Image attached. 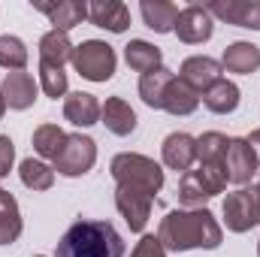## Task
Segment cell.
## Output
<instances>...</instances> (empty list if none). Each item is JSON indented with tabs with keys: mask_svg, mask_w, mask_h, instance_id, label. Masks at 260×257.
<instances>
[{
	"mask_svg": "<svg viewBox=\"0 0 260 257\" xmlns=\"http://www.w3.org/2000/svg\"><path fill=\"white\" fill-rule=\"evenodd\" d=\"M224 67L233 70V73H251V70H257L260 67L257 46H251V43H236V46H230L227 55H224Z\"/></svg>",
	"mask_w": 260,
	"mask_h": 257,
	"instance_id": "obj_23",
	"label": "cell"
},
{
	"mask_svg": "<svg viewBox=\"0 0 260 257\" xmlns=\"http://www.w3.org/2000/svg\"><path fill=\"white\" fill-rule=\"evenodd\" d=\"M173 30H176L185 43H203V40H209V37H212L209 9H203V6H188V9H182Z\"/></svg>",
	"mask_w": 260,
	"mask_h": 257,
	"instance_id": "obj_9",
	"label": "cell"
},
{
	"mask_svg": "<svg viewBox=\"0 0 260 257\" xmlns=\"http://www.w3.org/2000/svg\"><path fill=\"white\" fill-rule=\"evenodd\" d=\"M142 15H145V24H148L151 30L167 34V30H173V27H176L179 6H173V3H151V0H145V3H142Z\"/></svg>",
	"mask_w": 260,
	"mask_h": 257,
	"instance_id": "obj_22",
	"label": "cell"
},
{
	"mask_svg": "<svg viewBox=\"0 0 260 257\" xmlns=\"http://www.w3.org/2000/svg\"><path fill=\"white\" fill-rule=\"evenodd\" d=\"M52 179H55V173H52L49 167H43L40 160H24V164H21V182H24L27 188L46 191V188L52 185Z\"/></svg>",
	"mask_w": 260,
	"mask_h": 257,
	"instance_id": "obj_29",
	"label": "cell"
},
{
	"mask_svg": "<svg viewBox=\"0 0 260 257\" xmlns=\"http://www.w3.org/2000/svg\"><path fill=\"white\" fill-rule=\"evenodd\" d=\"M218 76H221V64L212 61V58H191L182 67V82L191 91H203V88L209 91L218 82Z\"/></svg>",
	"mask_w": 260,
	"mask_h": 257,
	"instance_id": "obj_10",
	"label": "cell"
},
{
	"mask_svg": "<svg viewBox=\"0 0 260 257\" xmlns=\"http://www.w3.org/2000/svg\"><path fill=\"white\" fill-rule=\"evenodd\" d=\"M248 145H251V151H257V154H260V130H257V133H251Z\"/></svg>",
	"mask_w": 260,
	"mask_h": 257,
	"instance_id": "obj_34",
	"label": "cell"
},
{
	"mask_svg": "<svg viewBox=\"0 0 260 257\" xmlns=\"http://www.w3.org/2000/svg\"><path fill=\"white\" fill-rule=\"evenodd\" d=\"M67 118L73 121V124H82V127H88V124H94L97 121V115H100V103L91 97V94H70L67 97V106H64Z\"/></svg>",
	"mask_w": 260,
	"mask_h": 257,
	"instance_id": "obj_17",
	"label": "cell"
},
{
	"mask_svg": "<svg viewBox=\"0 0 260 257\" xmlns=\"http://www.w3.org/2000/svg\"><path fill=\"white\" fill-rule=\"evenodd\" d=\"M209 12H215L239 27L260 30V3H215V6H209Z\"/></svg>",
	"mask_w": 260,
	"mask_h": 257,
	"instance_id": "obj_13",
	"label": "cell"
},
{
	"mask_svg": "<svg viewBox=\"0 0 260 257\" xmlns=\"http://www.w3.org/2000/svg\"><path fill=\"white\" fill-rule=\"evenodd\" d=\"M88 15H91V21H94L97 27H109L112 34H121V30L130 24L127 6H124V3H112V0L88 6Z\"/></svg>",
	"mask_w": 260,
	"mask_h": 257,
	"instance_id": "obj_11",
	"label": "cell"
},
{
	"mask_svg": "<svg viewBox=\"0 0 260 257\" xmlns=\"http://www.w3.org/2000/svg\"><path fill=\"white\" fill-rule=\"evenodd\" d=\"M21 233V221H18V206L6 191H0V245L12 242Z\"/></svg>",
	"mask_w": 260,
	"mask_h": 257,
	"instance_id": "obj_25",
	"label": "cell"
},
{
	"mask_svg": "<svg viewBox=\"0 0 260 257\" xmlns=\"http://www.w3.org/2000/svg\"><path fill=\"white\" fill-rule=\"evenodd\" d=\"M148 203H151V197H145V194L130 191V188H118V209L124 212V218H127V224L133 230H142L145 227Z\"/></svg>",
	"mask_w": 260,
	"mask_h": 257,
	"instance_id": "obj_14",
	"label": "cell"
},
{
	"mask_svg": "<svg viewBox=\"0 0 260 257\" xmlns=\"http://www.w3.org/2000/svg\"><path fill=\"white\" fill-rule=\"evenodd\" d=\"M203 103H206L212 112H233L236 103H239V88H236L233 82H227V79H218V82L206 91Z\"/></svg>",
	"mask_w": 260,
	"mask_h": 257,
	"instance_id": "obj_20",
	"label": "cell"
},
{
	"mask_svg": "<svg viewBox=\"0 0 260 257\" xmlns=\"http://www.w3.org/2000/svg\"><path fill=\"white\" fill-rule=\"evenodd\" d=\"M40 79H43V91H46L49 97H61V94L67 91V76H64V67L43 64V73H40Z\"/></svg>",
	"mask_w": 260,
	"mask_h": 257,
	"instance_id": "obj_31",
	"label": "cell"
},
{
	"mask_svg": "<svg viewBox=\"0 0 260 257\" xmlns=\"http://www.w3.org/2000/svg\"><path fill=\"white\" fill-rule=\"evenodd\" d=\"M9 164H12V139L0 136V176L9 173Z\"/></svg>",
	"mask_w": 260,
	"mask_h": 257,
	"instance_id": "obj_33",
	"label": "cell"
},
{
	"mask_svg": "<svg viewBox=\"0 0 260 257\" xmlns=\"http://www.w3.org/2000/svg\"><path fill=\"white\" fill-rule=\"evenodd\" d=\"M112 173L121 182V188L139 191L145 197H154V191H160V185H164L160 167L148 157H139V154H118L112 160Z\"/></svg>",
	"mask_w": 260,
	"mask_h": 257,
	"instance_id": "obj_3",
	"label": "cell"
},
{
	"mask_svg": "<svg viewBox=\"0 0 260 257\" xmlns=\"http://www.w3.org/2000/svg\"><path fill=\"white\" fill-rule=\"evenodd\" d=\"M40 58L43 64H52V67H64L67 58H73V46L67 40L64 30H49L40 43Z\"/></svg>",
	"mask_w": 260,
	"mask_h": 257,
	"instance_id": "obj_18",
	"label": "cell"
},
{
	"mask_svg": "<svg viewBox=\"0 0 260 257\" xmlns=\"http://www.w3.org/2000/svg\"><path fill=\"white\" fill-rule=\"evenodd\" d=\"M94 164V142L88 136H67L61 151L55 154V167L64 176H82Z\"/></svg>",
	"mask_w": 260,
	"mask_h": 257,
	"instance_id": "obj_6",
	"label": "cell"
},
{
	"mask_svg": "<svg viewBox=\"0 0 260 257\" xmlns=\"http://www.w3.org/2000/svg\"><path fill=\"white\" fill-rule=\"evenodd\" d=\"M70 61L76 64V70L85 79H91V82H106L115 73V52H112V46H106L100 40H88L79 49H73V58Z\"/></svg>",
	"mask_w": 260,
	"mask_h": 257,
	"instance_id": "obj_4",
	"label": "cell"
},
{
	"mask_svg": "<svg viewBox=\"0 0 260 257\" xmlns=\"http://www.w3.org/2000/svg\"><path fill=\"white\" fill-rule=\"evenodd\" d=\"M227 142L221 133H206L200 142H197V157L206 164V167H224V154H227Z\"/></svg>",
	"mask_w": 260,
	"mask_h": 257,
	"instance_id": "obj_27",
	"label": "cell"
},
{
	"mask_svg": "<svg viewBox=\"0 0 260 257\" xmlns=\"http://www.w3.org/2000/svg\"><path fill=\"white\" fill-rule=\"evenodd\" d=\"M170 251H188V248H215L221 242V230L212 221V215L203 212H170L160 224L157 236Z\"/></svg>",
	"mask_w": 260,
	"mask_h": 257,
	"instance_id": "obj_2",
	"label": "cell"
},
{
	"mask_svg": "<svg viewBox=\"0 0 260 257\" xmlns=\"http://www.w3.org/2000/svg\"><path fill=\"white\" fill-rule=\"evenodd\" d=\"M224 215H227V227L230 230H248L260 221V194L254 191H239L230 194L224 203Z\"/></svg>",
	"mask_w": 260,
	"mask_h": 257,
	"instance_id": "obj_7",
	"label": "cell"
},
{
	"mask_svg": "<svg viewBox=\"0 0 260 257\" xmlns=\"http://www.w3.org/2000/svg\"><path fill=\"white\" fill-rule=\"evenodd\" d=\"M227 182L224 167H203L197 173H188L182 182V203L185 206H200L203 200H209L212 194H218Z\"/></svg>",
	"mask_w": 260,
	"mask_h": 257,
	"instance_id": "obj_5",
	"label": "cell"
},
{
	"mask_svg": "<svg viewBox=\"0 0 260 257\" xmlns=\"http://www.w3.org/2000/svg\"><path fill=\"white\" fill-rule=\"evenodd\" d=\"M133 257H164V248H160V239H154V236H145L139 245H136V251Z\"/></svg>",
	"mask_w": 260,
	"mask_h": 257,
	"instance_id": "obj_32",
	"label": "cell"
},
{
	"mask_svg": "<svg viewBox=\"0 0 260 257\" xmlns=\"http://www.w3.org/2000/svg\"><path fill=\"white\" fill-rule=\"evenodd\" d=\"M197 157V142L185 133H173L167 142H164V160L173 167V170H188Z\"/></svg>",
	"mask_w": 260,
	"mask_h": 257,
	"instance_id": "obj_12",
	"label": "cell"
},
{
	"mask_svg": "<svg viewBox=\"0 0 260 257\" xmlns=\"http://www.w3.org/2000/svg\"><path fill=\"white\" fill-rule=\"evenodd\" d=\"M3 94H6V103L15 106V109H24L34 103V94H37V85L27 73H9L6 76V85H3Z\"/></svg>",
	"mask_w": 260,
	"mask_h": 257,
	"instance_id": "obj_15",
	"label": "cell"
},
{
	"mask_svg": "<svg viewBox=\"0 0 260 257\" xmlns=\"http://www.w3.org/2000/svg\"><path fill=\"white\" fill-rule=\"evenodd\" d=\"M27 64V49L21 40L15 37H0V67H12V70H21Z\"/></svg>",
	"mask_w": 260,
	"mask_h": 257,
	"instance_id": "obj_28",
	"label": "cell"
},
{
	"mask_svg": "<svg viewBox=\"0 0 260 257\" xmlns=\"http://www.w3.org/2000/svg\"><path fill=\"white\" fill-rule=\"evenodd\" d=\"M257 157L248 145V139H230L227 142V154H224V173L230 182H248L254 176Z\"/></svg>",
	"mask_w": 260,
	"mask_h": 257,
	"instance_id": "obj_8",
	"label": "cell"
},
{
	"mask_svg": "<svg viewBox=\"0 0 260 257\" xmlns=\"http://www.w3.org/2000/svg\"><path fill=\"white\" fill-rule=\"evenodd\" d=\"M103 121H106V127L112 130V133H118V136H127L130 130L136 127L133 109H130L124 100H118V97L103 106Z\"/></svg>",
	"mask_w": 260,
	"mask_h": 257,
	"instance_id": "obj_21",
	"label": "cell"
},
{
	"mask_svg": "<svg viewBox=\"0 0 260 257\" xmlns=\"http://www.w3.org/2000/svg\"><path fill=\"white\" fill-rule=\"evenodd\" d=\"M58 257H124V239L109 221H76L58 242Z\"/></svg>",
	"mask_w": 260,
	"mask_h": 257,
	"instance_id": "obj_1",
	"label": "cell"
},
{
	"mask_svg": "<svg viewBox=\"0 0 260 257\" xmlns=\"http://www.w3.org/2000/svg\"><path fill=\"white\" fill-rule=\"evenodd\" d=\"M3 109H6V97H3V91H0V115H3Z\"/></svg>",
	"mask_w": 260,
	"mask_h": 257,
	"instance_id": "obj_35",
	"label": "cell"
},
{
	"mask_svg": "<svg viewBox=\"0 0 260 257\" xmlns=\"http://www.w3.org/2000/svg\"><path fill=\"white\" fill-rule=\"evenodd\" d=\"M37 9H43L49 18H52V24H55V30H70V27H76L85 15H88V6L85 3H76V0H70V3H58V6H43V3H37Z\"/></svg>",
	"mask_w": 260,
	"mask_h": 257,
	"instance_id": "obj_16",
	"label": "cell"
},
{
	"mask_svg": "<svg viewBox=\"0 0 260 257\" xmlns=\"http://www.w3.org/2000/svg\"><path fill=\"white\" fill-rule=\"evenodd\" d=\"M127 64L145 76V73H151V70L160 67V52L154 46H148L145 40H133L127 46Z\"/></svg>",
	"mask_w": 260,
	"mask_h": 257,
	"instance_id": "obj_26",
	"label": "cell"
},
{
	"mask_svg": "<svg viewBox=\"0 0 260 257\" xmlns=\"http://www.w3.org/2000/svg\"><path fill=\"white\" fill-rule=\"evenodd\" d=\"M170 82H173V76H170V70H164V67L145 73L142 82H139V94H142V100H145L148 106H164V94H167Z\"/></svg>",
	"mask_w": 260,
	"mask_h": 257,
	"instance_id": "obj_19",
	"label": "cell"
},
{
	"mask_svg": "<svg viewBox=\"0 0 260 257\" xmlns=\"http://www.w3.org/2000/svg\"><path fill=\"white\" fill-rule=\"evenodd\" d=\"M164 109H170V112H179V115H188V112H194L197 109V94L185 85V82H170V88H167V94H164Z\"/></svg>",
	"mask_w": 260,
	"mask_h": 257,
	"instance_id": "obj_24",
	"label": "cell"
},
{
	"mask_svg": "<svg viewBox=\"0 0 260 257\" xmlns=\"http://www.w3.org/2000/svg\"><path fill=\"white\" fill-rule=\"evenodd\" d=\"M64 139H67V136L55 127V124H46V127H40L37 133H34L37 151H40V154H46V157H55V154L61 151V142H64Z\"/></svg>",
	"mask_w": 260,
	"mask_h": 257,
	"instance_id": "obj_30",
	"label": "cell"
}]
</instances>
